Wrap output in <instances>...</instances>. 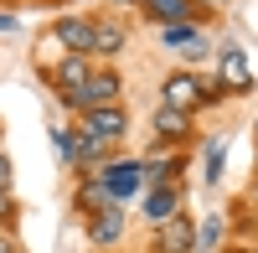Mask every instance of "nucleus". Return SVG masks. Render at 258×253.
I'll use <instances>...</instances> for the list:
<instances>
[{
	"label": "nucleus",
	"mask_w": 258,
	"mask_h": 253,
	"mask_svg": "<svg viewBox=\"0 0 258 253\" xmlns=\"http://www.w3.org/2000/svg\"><path fill=\"white\" fill-rule=\"evenodd\" d=\"M62 47H68L73 57H83V52H93V21H78V16H68V21H57V31H52Z\"/></svg>",
	"instance_id": "20e7f679"
},
{
	"label": "nucleus",
	"mask_w": 258,
	"mask_h": 253,
	"mask_svg": "<svg viewBox=\"0 0 258 253\" xmlns=\"http://www.w3.org/2000/svg\"><path fill=\"white\" fill-rule=\"evenodd\" d=\"M191 248H197L191 222H186V217H170V222H165V253H191Z\"/></svg>",
	"instance_id": "6e6552de"
},
{
	"label": "nucleus",
	"mask_w": 258,
	"mask_h": 253,
	"mask_svg": "<svg viewBox=\"0 0 258 253\" xmlns=\"http://www.w3.org/2000/svg\"><path fill=\"white\" fill-rule=\"evenodd\" d=\"M103 150H109V140H98V135H88V130L78 135V160H103Z\"/></svg>",
	"instance_id": "ddd939ff"
},
{
	"label": "nucleus",
	"mask_w": 258,
	"mask_h": 253,
	"mask_svg": "<svg viewBox=\"0 0 258 253\" xmlns=\"http://www.w3.org/2000/svg\"><path fill=\"white\" fill-rule=\"evenodd\" d=\"M6 186H11V160L0 155V192H6Z\"/></svg>",
	"instance_id": "6ab92c4d"
},
{
	"label": "nucleus",
	"mask_w": 258,
	"mask_h": 253,
	"mask_svg": "<svg viewBox=\"0 0 258 253\" xmlns=\"http://www.w3.org/2000/svg\"><path fill=\"white\" fill-rule=\"evenodd\" d=\"M186 6H191V0H150V16L165 21V26H176V21L186 16Z\"/></svg>",
	"instance_id": "9b49d317"
},
{
	"label": "nucleus",
	"mask_w": 258,
	"mask_h": 253,
	"mask_svg": "<svg viewBox=\"0 0 258 253\" xmlns=\"http://www.w3.org/2000/svg\"><path fill=\"white\" fill-rule=\"evenodd\" d=\"M165 176H170V165H165V160H150V165H145V181H155V186H165Z\"/></svg>",
	"instance_id": "f3484780"
},
{
	"label": "nucleus",
	"mask_w": 258,
	"mask_h": 253,
	"mask_svg": "<svg viewBox=\"0 0 258 253\" xmlns=\"http://www.w3.org/2000/svg\"><path fill=\"white\" fill-rule=\"evenodd\" d=\"M155 130H160V135H170V140H176V135H186V114H181V109H170V103H165V109L155 114Z\"/></svg>",
	"instance_id": "f8f14e48"
},
{
	"label": "nucleus",
	"mask_w": 258,
	"mask_h": 253,
	"mask_svg": "<svg viewBox=\"0 0 258 253\" xmlns=\"http://www.w3.org/2000/svg\"><path fill=\"white\" fill-rule=\"evenodd\" d=\"M176 207H181V192H176V186H155L150 202H145V217H150V222H170V217H181Z\"/></svg>",
	"instance_id": "423d86ee"
},
{
	"label": "nucleus",
	"mask_w": 258,
	"mask_h": 253,
	"mask_svg": "<svg viewBox=\"0 0 258 253\" xmlns=\"http://www.w3.org/2000/svg\"><path fill=\"white\" fill-rule=\"evenodd\" d=\"M165 103H170V109H181V114H191V109H202V103H207V93H202V83L197 78H170L165 83Z\"/></svg>",
	"instance_id": "7ed1b4c3"
},
{
	"label": "nucleus",
	"mask_w": 258,
	"mask_h": 253,
	"mask_svg": "<svg viewBox=\"0 0 258 253\" xmlns=\"http://www.w3.org/2000/svg\"><path fill=\"white\" fill-rule=\"evenodd\" d=\"M217 238H222V222H217V217H207V227H202V243L212 248V243H217Z\"/></svg>",
	"instance_id": "a211bd4d"
},
{
	"label": "nucleus",
	"mask_w": 258,
	"mask_h": 253,
	"mask_svg": "<svg viewBox=\"0 0 258 253\" xmlns=\"http://www.w3.org/2000/svg\"><path fill=\"white\" fill-rule=\"evenodd\" d=\"M57 83H62V93L83 88V83H88V62H83V57H68V62L57 68Z\"/></svg>",
	"instance_id": "9d476101"
},
{
	"label": "nucleus",
	"mask_w": 258,
	"mask_h": 253,
	"mask_svg": "<svg viewBox=\"0 0 258 253\" xmlns=\"http://www.w3.org/2000/svg\"><path fill=\"white\" fill-rule=\"evenodd\" d=\"M83 130H88V135H98V140H119L129 124H124V114L114 109V103H98V109H88V114H83Z\"/></svg>",
	"instance_id": "f03ea898"
},
{
	"label": "nucleus",
	"mask_w": 258,
	"mask_h": 253,
	"mask_svg": "<svg viewBox=\"0 0 258 253\" xmlns=\"http://www.w3.org/2000/svg\"><path fill=\"white\" fill-rule=\"evenodd\" d=\"M0 31H16V16H6V11H0Z\"/></svg>",
	"instance_id": "aec40b11"
},
{
	"label": "nucleus",
	"mask_w": 258,
	"mask_h": 253,
	"mask_svg": "<svg viewBox=\"0 0 258 253\" xmlns=\"http://www.w3.org/2000/svg\"><path fill=\"white\" fill-rule=\"evenodd\" d=\"M93 52H103V57L124 52V31L114 26V21H98V26H93Z\"/></svg>",
	"instance_id": "1a4fd4ad"
},
{
	"label": "nucleus",
	"mask_w": 258,
	"mask_h": 253,
	"mask_svg": "<svg viewBox=\"0 0 258 253\" xmlns=\"http://www.w3.org/2000/svg\"><path fill=\"white\" fill-rule=\"evenodd\" d=\"M57 135V150H62V160H78V140H73V130H52Z\"/></svg>",
	"instance_id": "2eb2a0df"
},
{
	"label": "nucleus",
	"mask_w": 258,
	"mask_h": 253,
	"mask_svg": "<svg viewBox=\"0 0 258 253\" xmlns=\"http://www.w3.org/2000/svg\"><path fill=\"white\" fill-rule=\"evenodd\" d=\"M98 176L109 181V197L124 202V197H135L140 186H145V165H135V160H114V165H103Z\"/></svg>",
	"instance_id": "f257e3e1"
},
{
	"label": "nucleus",
	"mask_w": 258,
	"mask_h": 253,
	"mask_svg": "<svg viewBox=\"0 0 258 253\" xmlns=\"http://www.w3.org/2000/svg\"><path fill=\"white\" fill-rule=\"evenodd\" d=\"M191 41H202V36H197V31H191V26H186V21H176V26H165V47H181V52H186V47H191Z\"/></svg>",
	"instance_id": "4468645a"
},
{
	"label": "nucleus",
	"mask_w": 258,
	"mask_h": 253,
	"mask_svg": "<svg viewBox=\"0 0 258 253\" xmlns=\"http://www.w3.org/2000/svg\"><path fill=\"white\" fill-rule=\"evenodd\" d=\"M222 83H227L232 93H243L248 83H253V78H248V57H243L238 47H227V52H222Z\"/></svg>",
	"instance_id": "0eeeda50"
},
{
	"label": "nucleus",
	"mask_w": 258,
	"mask_h": 253,
	"mask_svg": "<svg viewBox=\"0 0 258 253\" xmlns=\"http://www.w3.org/2000/svg\"><path fill=\"white\" fill-rule=\"evenodd\" d=\"M217 176H222V140L207 150V181H217Z\"/></svg>",
	"instance_id": "dca6fc26"
},
{
	"label": "nucleus",
	"mask_w": 258,
	"mask_h": 253,
	"mask_svg": "<svg viewBox=\"0 0 258 253\" xmlns=\"http://www.w3.org/2000/svg\"><path fill=\"white\" fill-rule=\"evenodd\" d=\"M119 233H124V212H119V202H109V207H103V212L88 222V243L103 248V243H114Z\"/></svg>",
	"instance_id": "39448f33"
},
{
	"label": "nucleus",
	"mask_w": 258,
	"mask_h": 253,
	"mask_svg": "<svg viewBox=\"0 0 258 253\" xmlns=\"http://www.w3.org/2000/svg\"><path fill=\"white\" fill-rule=\"evenodd\" d=\"M6 212H11V202H6V192H0V217H6Z\"/></svg>",
	"instance_id": "412c9836"
}]
</instances>
